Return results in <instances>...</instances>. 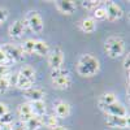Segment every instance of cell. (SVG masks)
Returning <instances> with one entry per match:
<instances>
[{
    "label": "cell",
    "mask_w": 130,
    "mask_h": 130,
    "mask_svg": "<svg viewBox=\"0 0 130 130\" xmlns=\"http://www.w3.org/2000/svg\"><path fill=\"white\" fill-rule=\"evenodd\" d=\"M100 69V62L90 53H85L78 59L77 72L82 77H94Z\"/></svg>",
    "instance_id": "1"
},
{
    "label": "cell",
    "mask_w": 130,
    "mask_h": 130,
    "mask_svg": "<svg viewBox=\"0 0 130 130\" xmlns=\"http://www.w3.org/2000/svg\"><path fill=\"white\" fill-rule=\"evenodd\" d=\"M104 51L108 53V56L116 59L120 57L125 51V42L121 37H109L104 43Z\"/></svg>",
    "instance_id": "2"
},
{
    "label": "cell",
    "mask_w": 130,
    "mask_h": 130,
    "mask_svg": "<svg viewBox=\"0 0 130 130\" xmlns=\"http://www.w3.org/2000/svg\"><path fill=\"white\" fill-rule=\"evenodd\" d=\"M22 22H24L25 29L29 27L31 31H34L35 34H39V32H42V30H43L42 17L39 16L38 12H35V10H30V12L26 14L25 20H22Z\"/></svg>",
    "instance_id": "3"
},
{
    "label": "cell",
    "mask_w": 130,
    "mask_h": 130,
    "mask_svg": "<svg viewBox=\"0 0 130 130\" xmlns=\"http://www.w3.org/2000/svg\"><path fill=\"white\" fill-rule=\"evenodd\" d=\"M2 50L5 53V56H7V59L9 61L21 62V61H24V59H25L24 51L21 50V47H17L14 44H8V43H5V44L2 46Z\"/></svg>",
    "instance_id": "4"
},
{
    "label": "cell",
    "mask_w": 130,
    "mask_h": 130,
    "mask_svg": "<svg viewBox=\"0 0 130 130\" xmlns=\"http://www.w3.org/2000/svg\"><path fill=\"white\" fill-rule=\"evenodd\" d=\"M62 61H64V53H62L61 48L60 47L53 48L52 52L48 55V65L51 67V69L60 68L62 65Z\"/></svg>",
    "instance_id": "5"
},
{
    "label": "cell",
    "mask_w": 130,
    "mask_h": 130,
    "mask_svg": "<svg viewBox=\"0 0 130 130\" xmlns=\"http://www.w3.org/2000/svg\"><path fill=\"white\" fill-rule=\"evenodd\" d=\"M124 12H122V8L116 4V3H109L108 7L105 8V18L109 20V21H117L122 17Z\"/></svg>",
    "instance_id": "6"
},
{
    "label": "cell",
    "mask_w": 130,
    "mask_h": 130,
    "mask_svg": "<svg viewBox=\"0 0 130 130\" xmlns=\"http://www.w3.org/2000/svg\"><path fill=\"white\" fill-rule=\"evenodd\" d=\"M107 125L111 127H118V129H126L129 127V117H120V116H108L107 115Z\"/></svg>",
    "instance_id": "7"
},
{
    "label": "cell",
    "mask_w": 130,
    "mask_h": 130,
    "mask_svg": "<svg viewBox=\"0 0 130 130\" xmlns=\"http://www.w3.org/2000/svg\"><path fill=\"white\" fill-rule=\"evenodd\" d=\"M103 111H105V113H107L108 116H120V117H125V116L127 115L126 108H125L121 103H118V102H116V103H113V104H111V105L105 107Z\"/></svg>",
    "instance_id": "8"
},
{
    "label": "cell",
    "mask_w": 130,
    "mask_h": 130,
    "mask_svg": "<svg viewBox=\"0 0 130 130\" xmlns=\"http://www.w3.org/2000/svg\"><path fill=\"white\" fill-rule=\"evenodd\" d=\"M24 34H25V26H24L22 20H17L9 26V35H10V38L20 39V38L24 37Z\"/></svg>",
    "instance_id": "9"
},
{
    "label": "cell",
    "mask_w": 130,
    "mask_h": 130,
    "mask_svg": "<svg viewBox=\"0 0 130 130\" xmlns=\"http://www.w3.org/2000/svg\"><path fill=\"white\" fill-rule=\"evenodd\" d=\"M56 8L61 13L72 14L75 12L77 4H75V2H72V0H60V2H56Z\"/></svg>",
    "instance_id": "10"
},
{
    "label": "cell",
    "mask_w": 130,
    "mask_h": 130,
    "mask_svg": "<svg viewBox=\"0 0 130 130\" xmlns=\"http://www.w3.org/2000/svg\"><path fill=\"white\" fill-rule=\"evenodd\" d=\"M70 115V105L67 102H56L55 103V116L60 118H65Z\"/></svg>",
    "instance_id": "11"
},
{
    "label": "cell",
    "mask_w": 130,
    "mask_h": 130,
    "mask_svg": "<svg viewBox=\"0 0 130 130\" xmlns=\"http://www.w3.org/2000/svg\"><path fill=\"white\" fill-rule=\"evenodd\" d=\"M24 95L26 96V99H29L30 102H39V100H43L44 98V91L40 90V89H29L26 91H24Z\"/></svg>",
    "instance_id": "12"
},
{
    "label": "cell",
    "mask_w": 130,
    "mask_h": 130,
    "mask_svg": "<svg viewBox=\"0 0 130 130\" xmlns=\"http://www.w3.org/2000/svg\"><path fill=\"white\" fill-rule=\"evenodd\" d=\"M52 85L55 89L59 90H65V89H69L70 85H72V78L69 75H64V77H59V78H53L52 79Z\"/></svg>",
    "instance_id": "13"
},
{
    "label": "cell",
    "mask_w": 130,
    "mask_h": 130,
    "mask_svg": "<svg viewBox=\"0 0 130 130\" xmlns=\"http://www.w3.org/2000/svg\"><path fill=\"white\" fill-rule=\"evenodd\" d=\"M81 30L83 32H87V34H90V32H94L96 30V21L92 18V17H86L81 21Z\"/></svg>",
    "instance_id": "14"
},
{
    "label": "cell",
    "mask_w": 130,
    "mask_h": 130,
    "mask_svg": "<svg viewBox=\"0 0 130 130\" xmlns=\"http://www.w3.org/2000/svg\"><path fill=\"white\" fill-rule=\"evenodd\" d=\"M116 102H117V98H116V95L113 92H105V94H103L100 96V99H99V102H98V104H99V107L102 108V109H104L105 107L111 105V104H113Z\"/></svg>",
    "instance_id": "15"
},
{
    "label": "cell",
    "mask_w": 130,
    "mask_h": 130,
    "mask_svg": "<svg viewBox=\"0 0 130 130\" xmlns=\"http://www.w3.org/2000/svg\"><path fill=\"white\" fill-rule=\"evenodd\" d=\"M31 105V112L34 116H44L46 113V103L43 102V100H39V102H31L30 103Z\"/></svg>",
    "instance_id": "16"
},
{
    "label": "cell",
    "mask_w": 130,
    "mask_h": 130,
    "mask_svg": "<svg viewBox=\"0 0 130 130\" xmlns=\"http://www.w3.org/2000/svg\"><path fill=\"white\" fill-rule=\"evenodd\" d=\"M34 53H37L38 56H47L50 53V47L46 42L43 40H35L34 46Z\"/></svg>",
    "instance_id": "17"
},
{
    "label": "cell",
    "mask_w": 130,
    "mask_h": 130,
    "mask_svg": "<svg viewBox=\"0 0 130 130\" xmlns=\"http://www.w3.org/2000/svg\"><path fill=\"white\" fill-rule=\"evenodd\" d=\"M42 124L48 129H55L59 126L57 124V117L55 115H44L42 116Z\"/></svg>",
    "instance_id": "18"
},
{
    "label": "cell",
    "mask_w": 130,
    "mask_h": 130,
    "mask_svg": "<svg viewBox=\"0 0 130 130\" xmlns=\"http://www.w3.org/2000/svg\"><path fill=\"white\" fill-rule=\"evenodd\" d=\"M42 117L39 116H32L27 122H25V127L26 130H38L39 127H42Z\"/></svg>",
    "instance_id": "19"
},
{
    "label": "cell",
    "mask_w": 130,
    "mask_h": 130,
    "mask_svg": "<svg viewBox=\"0 0 130 130\" xmlns=\"http://www.w3.org/2000/svg\"><path fill=\"white\" fill-rule=\"evenodd\" d=\"M20 74L22 75V77L27 78L29 81H31V82L35 81V70H34V68H31L30 65H25V67H22Z\"/></svg>",
    "instance_id": "20"
},
{
    "label": "cell",
    "mask_w": 130,
    "mask_h": 130,
    "mask_svg": "<svg viewBox=\"0 0 130 130\" xmlns=\"http://www.w3.org/2000/svg\"><path fill=\"white\" fill-rule=\"evenodd\" d=\"M31 86H32V82L29 81L27 78L22 77L20 73H18V81H17V85H16V87L20 89V90H22V91H26L29 89H31Z\"/></svg>",
    "instance_id": "21"
},
{
    "label": "cell",
    "mask_w": 130,
    "mask_h": 130,
    "mask_svg": "<svg viewBox=\"0 0 130 130\" xmlns=\"http://www.w3.org/2000/svg\"><path fill=\"white\" fill-rule=\"evenodd\" d=\"M34 46H35V40L34 39H26L24 42L22 47H21V50L24 51V53H34Z\"/></svg>",
    "instance_id": "22"
},
{
    "label": "cell",
    "mask_w": 130,
    "mask_h": 130,
    "mask_svg": "<svg viewBox=\"0 0 130 130\" xmlns=\"http://www.w3.org/2000/svg\"><path fill=\"white\" fill-rule=\"evenodd\" d=\"M64 75H69V70L67 68H56V69H52L51 72V79L53 78H59V77H64Z\"/></svg>",
    "instance_id": "23"
},
{
    "label": "cell",
    "mask_w": 130,
    "mask_h": 130,
    "mask_svg": "<svg viewBox=\"0 0 130 130\" xmlns=\"http://www.w3.org/2000/svg\"><path fill=\"white\" fill-rule=\"evenodd\" d=\"M102 4V2H96V0H86L82 2V7L87 10H95L96 8H99Z\"/></svg>",
    "instance_id": "24"
},
{
    "label": "cell",
    "mask_w": 130,
    "mask_h": 130,
    "mask_svg": "<svg viewBox=\"0 0 130 130\" xmlns=\"http://www.w3.org/2000/svg\"><path fill=\"white\" fill-rule=\"evenodd\" d=\"M31 105L30 103H22V104H20L18 105V115L20 117H22V116H26V115H31Z\"/></svg>",
    "instance_id": "25"
},
{
    "label": "cell",
    "mask_w": 130,
    "mask_h": 130,
    "mask_svg": "<svg viewBox=\"0 0 130 130\" xmlns=\"http://www.w3.org/2000/svg\"><path fill=\"white\" fill-rule=\"evenodd\" d=\"M94 20H105V8L99 7L94 10Z\"/></svg>",
    "instance_id": "26"
},
{
    "label": "cell",
    "mask_w": 130,
    "mask_h": 130,
    "mask_svg": "<svg viewBox=\"0 0 130 130\" xmlns=\"http://www.w3.org/2000/svg\"><path fill=\"white\" fill-rule=\"evenodd\" d=\"M8 75H9V74H8ZM8 75H5V77H0V92H2V94L7 92L8 89H9Z\"/></svg>",
    "instance_id": "27"
},
{
    "label": "cell",
    "mask_w": 130,
    "mask_h": 130,
    "mask_svg": "<svg viewBox=\"0 0 130 130\" xmlns=\"http://www.w3.org/2000/svg\"><path fill=\"white\" fill-rule=\"evenodd\" d=\"M12 122H13V115L10 112H8L4 116L0 117V125H10Z\"/></svg>",
    "instance_id": "28"
},
{
    "label": "cell",
    "mask_w": 130,
    "mask_h": 130,
    "mask_svg": "<svg viewBox=\"0 0 130 130\" xmlns=\"http://www.w3.org/2000/svg\"><path fill=\"white\" fill-rule=\"evenodd\" d=\"M17 81H18V73H9V75H8L9 87H16Z\"/></svg>",
    "instance_id": "29"
},
{
    "label": "cell",
    "mask_w": 130,
    "mask_h": 130,
    "mask_svg": "<svg viewBox=\"0 0 130 130\" xmlns=\"http://www.w3.org/2000/svg\"><path fill=\"white\" fill-rule=\"evenodd\" d=\"M12 130H26V127H25V124L24 122L17 121V122L12 124Z\"/></svg>",
    "instance_id": "30"
},
{
    "label": "cell",
    "mask_w": 130,
    "mask_h": 130,
    "mask_svg": "<svg viewBox=\"0 0 130 130\" xmlns=\"http://www.w3.org/2000/svg\"><path fill=\"white\" fill-rule=\"evenodd\" d=\"M9 74V68H8V65L3 64V65H0V77H5V75Z\"/></svg>",
    "instance_id": "31"
},
{
    "label": "cell",
    "mask_w": 130,
    "mask_h": 130,
    "mask_svg": "<svg viewBox=\"0 0 130 130\" xmlns=\"http://www.w3.org/2000/svg\"><path fill=\"white\" fill-rule=\"evenodd\" d=\"M7 18H8V10L4 8H0V24H3Z\"/></svg>",
    "instance_id": "32"
},
{
    "label": "cell",
    "mask_w": 130,
    "mask_h": 130,
    "mask_svg": "<svg viewBox=\"0 0 130 130\" xmlns=\"http://www.w3.org/2000/svg\"><path fill=\"white\" fill-rule=\"evenodd\" d=\"M129 68H130V55H125V59H124V69L126 72H129Z\"/></svg>",
    "instance_id": "33"
},
{
    "label": "cell",
    "mask_w": 130,
    "mask_h": 130,
    "mask_svg": "<svg viewBox=\"0 0 130 130\" xmlns=\"http://www.w3.org/2000/svg\"><path fill=\"white\" fill-rule=\"evenodd\" d=\"M9 60L7 59V56H5V53L3 52V50H2V47H0V65H3V64H5L7 65V62H8Z\"/></svg>",
    "instance_id": "34"
},
{
    "label": "cell",
    "mask_w": 130,
    "mask_h": 130,
    "mask_svg": "<svg viewBox=\"0 0 130 130\" xmlns=\"http://www.w3.org/2000/svg\"><path fill=\"white\" fill-rule=\"evenodd\" d=\"M9 111H8V107H7V104H4V103H0V117L2 116H4L5 113H8Z\"/></svg>",
    "instance_id": "35"
},
{
    "label": "cell",
    "mask_w": 130,
    "mask_h": 130,
    "mask_svg": "<svg viewBox=\"0 0 130 130\" xmlns=\"http://www.w3.org/2000/svg\"><path fill=\"white\" fill-rule=\"evenodd\" d=\"M53 130H67V127H64V126H57V127H55Z\"/></svg>",
    "instance_id": "36"
},
{
    "label": "cell",
    "mask_w": 130,
    "mask_h": 130,
    "mask_svg": "<svg viewBox=\"0 0 130 130\" xmlns=\"http://www.w3.org/2000/svg\"><path fill=\"white\" fill-rule=\"evenodd\" d=\"M0 25H2V24H0Z\"/></svg>",
    "instance_id": "37"
}]
</instances>
